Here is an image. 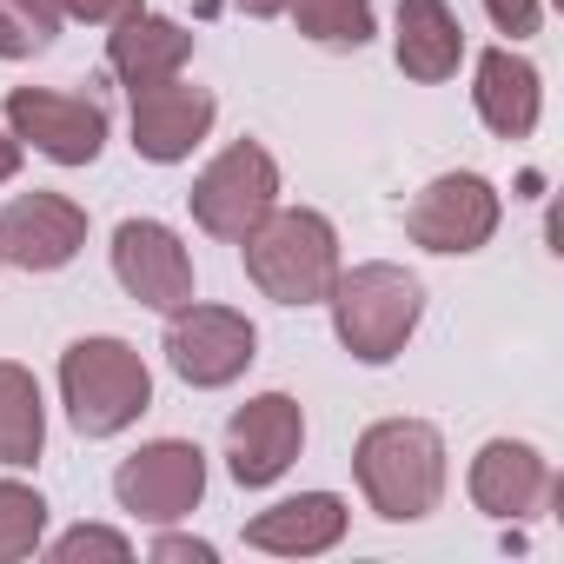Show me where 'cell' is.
I'll use <instances>...</instances> for the list:
<instances>
[{"instance_id":"cell-1","label":"cell","mask_w":564,"mask_h":564,"mask_svg":"<svg viewBox=\"0 0 564 564\" xmlns=\"http://www.w3.org/2000/svg\"><path fill=\"white\" fill-rule=\"evenodd\" d=\"M246 279L279 300V306H326L339 279V232L313 206H272L246 239H239Z\"/></svg>"},{"instance_id":"cell-2","label":"cell","mask_w":564,"mask_h":564,"mask_svg":"<svg viewBox=\"0 0 564 564\" xmlns=\"http://www.w3.org/2000/svg\"><path fill=\"white\" fill-rule=\"evenodd\" d=\"M352 471H359V491L379 518L412 524V518L438 511V498H445V438L425 419H379L359 438Z\"/></svg>"},{"instance_id":"cell-3","label":"cell","mask_w":564,"mask_h":564,"mask_svg":"<svg viewBox=\"0 0 564 564\" xmlns=\"http://www.w3.org/2000/svg\"><path fill=\"white\" fill-rule=\"evenodd\" d=\"M326 306H333L339 346H346L352 359H366V366H386V359H399L405 339L419 333V319H425V286H419L405 265H392V259H366V265H352V272L339 265Z\"/></svg>"},{"instance_id":"cell-4","label":"cell","mask_w":564,"mask_h":564,"mask_svg":"<svg viewBox=\"0 0 564 564\" xmlns=\"http://www.w3.org/2000/svg\"><path fill=\"white\" fill-rule=\"evenodd\" d=\"M61 399L80 438H113L153 405V372L127 339H74L61 352Z\"/></svg>"},{"instance_id":"cell-5","label":"cell","mask_w":564,"mask_h":564,"mask_svg":"<svg viewBox=\"0 0 564 564\" xmlns=\"http://www.w3.org/2000/svg\"><path fill=\"white\" fill-rule=\"evenodd\" d=\"M193 219L213 232V239H226V246H239L272 206H279V160L259 147V140H232L199 180H193Z\"/></svg>"},{"instance_id":"cell-6","label":"cell","mask_w":564,"mask_h":564,"mask_svg":"<svg viewBox=\"0 0 564 564\" xmlns=\"http://www.w3.org/2000/svg\"><path fill=\"white\" fill-rule=\"evenodd\" d=\"M259 333H252V319L246 313H232V306H180V313H166V366L186 379V386H199V392H219V386H232L259 352Z\"/></svg>"},{"instance_id":"cell-7","label":"cell","mask_w":564,"mask_h":564,"mask_svg":"<svg viewBox=\"0 0 564 564\" xmlns=\"http://www.w3.org/2000/svg\"><path fill=\"white\" fill-rule=\"evenodd\" d=\"M113 498H120V511H133L147 524H180L206 498V452L193 438H153L133 458H120Z\"/></svg>"},{"instance_id":"cell-8","label":"cell","mask_w":564,"mask_h":564,"mask_svg":"<svg viewBox=\"0 0 564 564\" xmlns=\"http://www.w3.org/2000/svg\"><path fill=\"white\" fill-rule=\"evenodd\" d=\"M8 133L54 166H94L107 147V107L87 94H54V87H14L8 94Z\"/></svg>"},{"instance_id":"cell-9","label":"cell","mask_w":564,"mask_h":564,"mask_svg":"<svg viewBox=\"0 0 564 564\" xmlns=\"http://www.w3.org/2000/svg\"><path fill=\"white\" fill-rule=\"evenodd\" d=\"M505 219V199L485 173H438L412 206H405V232L425 252H478Z\"/></svg>"},{"instance_id":"cell-10","label":"cell","mask_w":564,"mask_h":564,"mask_svg":"<svg viewBox=\"0 0 564 564\" xmlns=\"http://www.w3.org/2000/svg\"><path fill=\"white\" fill-rule=\"evenodd\" d=\"M300 445H306V412H300V399H286V392H259V399H246V405L226 419V471H232L246 491L279 485V478L293 471Z\"/></svg>"},{"instance_id":"cell-11","label":"cell","mask_w":564,"mask_h":564,"mask_svg":"<svg viewBox=\"0 0 564 564\" xmlns=\"http://www.w3.org/2000/svg\"><path fill=\"white\" fill-rule=\"evenodd\" d=\"M87 246V213L67 193H21L0 206V265L61 272Z\"/></svg>"},{"instance_id":"cell-12","label":"cell","mask_w":564,"mask_h":564,"mask_svg":"<svg viewBox=\"0 0 564 564\" xmlns=\"http://www.w3.org/2000/svg\"><path fill=\"white\" fill-rule=\"evenodd\" d=\"M113 279L153 313H180L193 300V259L173 226L160 219H120L113 226Z\"/></svg>"},{"instance_id":"cell-13","label":"cell","mask_w":564,"mask_h":564,"mask_svg":"<svg viewBox=\"0 0 564 564\" xmlns=\"http://www.w3.org/2000/svg\"><path fill=\"white\" fill-rule=\"evenodd\" d=\"M213 113H219L213 94L206 87H186L180 74L173 80H153V87H133V153L153 160V166H180L206 140Z\"/></svg>"},{"instance_id":"cell-14","label":"cell","mask_w":564,"mask_h":564,"mask_svg":"<svg viewBox=\"0 0 564 564\" xmlns=\"http://www.w3.org/2000/svg\"><path fill=\"white\" fill-rule=\"evenodd\" d=\"M465 485H471V505L485 518H531L551 498V465L524 438H491L471 458V478Z\"/></svg>"},{"instance_id":"cell-15","label":"cell","mask_w":564,"mask_h":564,"mask_svg":"<svg viewBox=\"0 0 564 564\" xmlns=\"http://www.w3.org/2000/svg\"><path fill=\"white\" fill-rule=\"evenodd\" d=\"M339 538H346V498H333V491L279 498L272 511H259L246 524V544L252 551H272V557H319Z\"/></svg>"},{"instance_id":"cell-16","label":"cell","mask_w":564,"mask_h":564,"mask_svg":"<svg viewBox=\"0 0 564 564\" xmlns=\"http://www.w3.org/2000/svg\"><path fill=\"white\" fill-rule=\"evenodd\" d=\"M471 107L478 120L498 133V140H531L538 113H544V87H538V67L511 47H485L478 54V87H471Z\"/></svg>"},{"instance_id":"cell-17","label":"cell","mask_w":564,"mask_h":564,"mask_svg":"<svg viewBox=\"0 0 564 564\" xmlns=\"http://www.w3.org/2000/svg\"><path fill=\"white\" fill-rule=\"evenodd\" d=\"M193 61V34L166 14H147L133 8L127 21H113L107 34V67L127 80V87H153V80H173L180 67Z\"/></svg>"},{"instance_id":"cell-18","label":"cell","mask_w":564,"mask_h":564,"mask_svg":"<svg viewBox=\"0 0 564 564\" xmlns=\"http://www.w3.org/2000/svg\"><path fill=\"white\" fill-rule=\"evenodd\" d=\"M392 54H399V74L405 80H452L458 61H465V28L445 0H399V34H392Z\"/></svg>"},{"instance_id":"cell-19","label":"cell","mask_w":564,"mask_h":564,"mask_svg":"<svg viewBox=\"0 0 564 564\" xmlns=\"http://www.w3.org/2000/svg\"><path fill=\"white\" fill-rule=\"evenodd\" d=\"M47 445V405L28 366L0 359V465H34Z\"/></svg>"},{"instance_id":"cell-20","label":"cell","mask_w":564,"mask_h":564,"mask_svg":"<svg viewBox=\"0 0 564 564\" xmlns=\"http://www.w3.org/2000/svg\"><path fill=\"white\" fill-rule=\"evenodd\" d=\"M286 14L319 47H366L372 41V0H286Z\"/></svg>"},{"instance_id":"cell-21","label":"cell","mask_w":564,"mask_h":564,"mask_svg":"<svg viewBox=\"0 0 564 564\" xmlns=\"http://www.w3.org/2000/svg\"><path fill=\"white\" fill-rule=\"evenodd\" d=\"M41 538H47V498L34 485L0 478V564L41 551Z\"/></svg>"},{"instance_id":"cell-22","label":"cell","mask_w":564,"mask_h":564,"mask_svg":"<svg viewBox=\"0 0 564 564\" xmlns=\"http://www.w3.org/2000/svg\"><path fill=\"white\" fill-rule=\"evenodd\" d=\"M61 34L54 0H0V61H34Z\"/></svg>"},{"instance_id":"cell-23","label":"cell","mask_w":564,"mask_h":564,"mask_svg":"<svg viewBox=\"0 0 564 564\" xmlns=\"http://www.w3.org/2000/svg\"><path fill=\"white\" fill-rule=\"evenodd\" d=\"M80 557H113V564H127L133 544H127L120 531H107V524H74L67 538H54V564H80Z\"/></svg>"},{"instance_id":"cell-24","label":"cell","mask_w":564,"mask_h":564,"mask_svg":"<svg viewBox=\"0 0 564 564\" xmlns=\"http://www.w3.org/2000/svg\"><path fill=\"white\" fill-rule=\"evenodd\" d=\"M485 14H491L498 34L524 41V34H538V21H544V0H485Z\"/></svg>"},{"instance_id":"cell-25","label":"cell","mask_w":564,"mask_h":564,"mask_svg":"<svg viewBox=\"0 0 564 564\" xmlns=\"http://www.w3.org/2000/svg\"><path fill=\"white\" fill-rule=\"evenodd\" d=\"M61 8V21H87V28H113V21H127L140 0H54Z\"/></svg>"},{"instance_id":"cell-26","label":"cell","mask_w":564,"mask_h":564,"mask_svg":"<svg viewBox=\"0 0 564 564\" xmlns=\"http://www.w3.org/2000/svg\"><path fill=\"white\" fill-rule=\"evenodd\" d=\"M153 557H193V564H213V544H206V538H160Z\"/></svg>"},{"instance_id":"cell-27","label":"cell","mask_w":564,"mask_h":564,"mask_svg":"<svg viewBox=\"0 0 564 564\" xmlns=\"http://www.w3.org/2000/svg\"><path fill=\"white\" fill-rule=\"evenodd\" d=\"M14 173H21V140H14L8 127H0V186H8Z\"/></svg>"},{"instance_id":"cell-28","label":"cell","mask_w":564,"mask_h":564,"mask_svg":"<svg viewBox=\"0 0 564 564\" xmlns=\"http://www.w3.org/2000/svg\"><path fill=\"white\" fill-rule=\"evenodd\" d=\"M239 8H246L252 21H272V14H286V0H239Z\"/></svg>"}]
</instances>
